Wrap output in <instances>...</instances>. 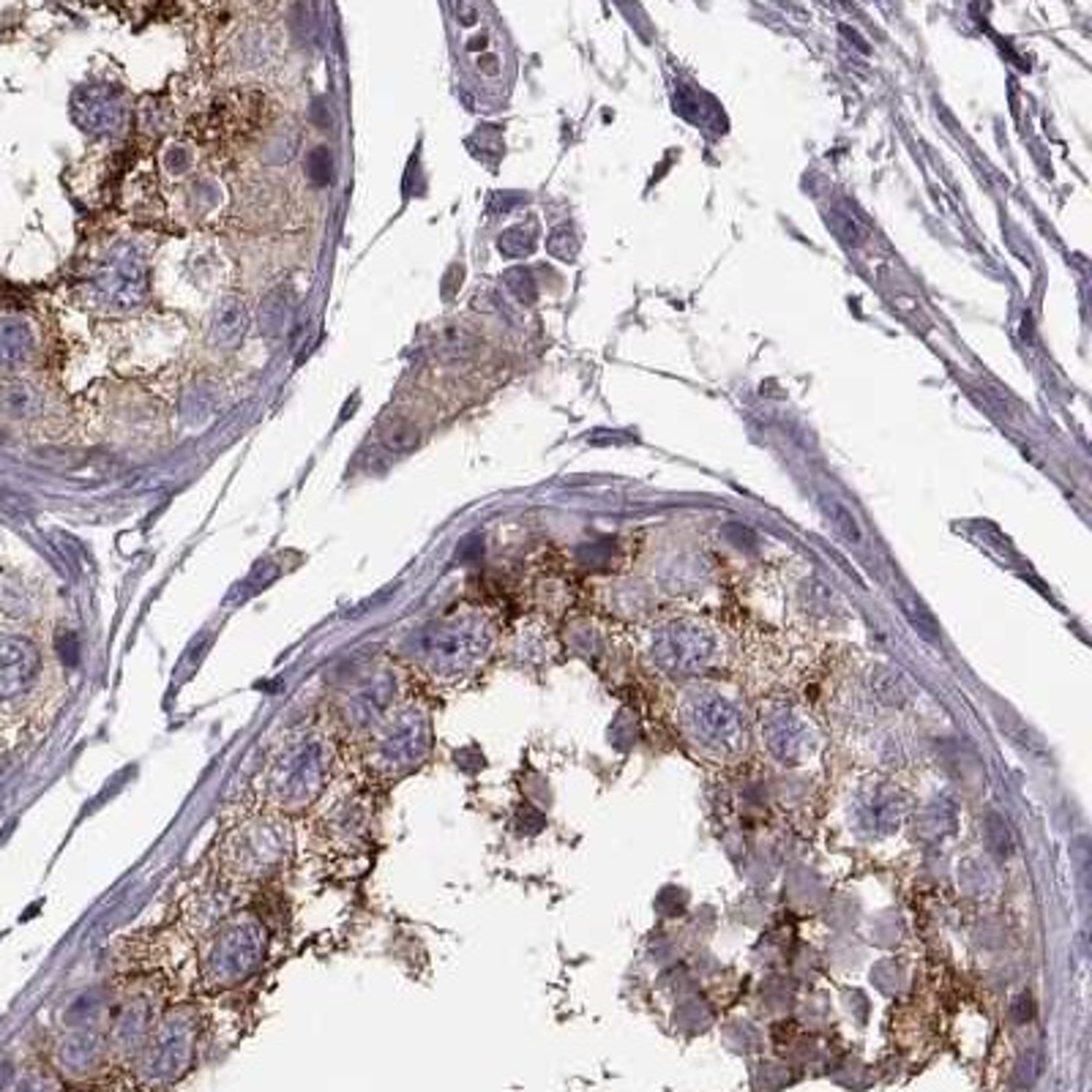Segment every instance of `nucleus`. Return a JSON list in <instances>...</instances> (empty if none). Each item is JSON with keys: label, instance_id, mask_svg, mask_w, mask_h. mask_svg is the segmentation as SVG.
<instances>
[{"label": "nucleus", "instance_id": "obj_1", "mask_svg": "<svg viewBox=\"0 0 1092 1092\" xmlns=\"http://www.w3.org/2000/svg\"><path fill=\"white\" fill-rule=\"evenodd\" d=\"M336 735L317 721H301L279 735L254 781L257 806L276 814H301L322 800L333 779Z\"/></svg>", "mask_w": 1092, "mask_h": 1092}, {"label": "nucleus", "instance_id": "obj_2", "mask_svg": "<svg viewBox=\"0 0 1092 1092\" xmlns=\"http://www.w3.org/2000/svg\"><path fill=\"white\" fill-rule=\"evenodd\" d=\"M293 828L285 814L257 806L240 814L216 847V874L230 890H251L271 882L290 858Z\"/></svg>", "mask_w": 1092, "mask_h": 1092}, {"label": "nucleus", "instance_id": "obj_3", "mask_svg": "<svg viewBox=\"0 0 1092 1092\" xmlns=\"http://www.w3.org/2000/svg\"><path fill=\"white\" fill-rule=\"evenodd\" d=\"M361 768L369 779L390 784L421 768L432 754V715L410 694H401L355 740Z\"/></svg>", "mask_w": 1092, "mask_h": 1092}, {"label": "nucleus", "instance_id": "obj_4", "mask_svg": "<svg viewBox=\"0 0 1092 1092\" xmlns=\"http://www.w3.org/2000/svg\"><path fill=\"white\" fill-rule=\"evenodd\" d=\"M268 926L251 910H235L208 929L200 942L197 967L205 992H230L251 981L268 956Z\"/></svg>", "mask_w": 1092, "mask_h": 1092}, {"label": "nucleus", "instance_id": "obj_5", "mask_svg": "<svg viewBox=\"0 0 1092 1092\" xmlns=\"http://www.w3.org/2000/svg\"><path fill=\"white\" fill-rule=\"evenodd\" d=\"M494 631L483 615H448L415 636V664L435 683H454L470 675L492 650Z\"/></svg>", "mask_w": 1092, "mask_h": 1092}, {"label": "nucleus", "instance_id": "obj_6", "mask_svg": "<svg viewBox=\"0 0 1092 1092\" xmlns=\"http://www.w3.org/2000/svg\"><path fill=\"white\" fill-rule=\"evenodd\" d=\"M200 1046V1016L192 1005L161 1011L148 1032L137 1060L132 1063L137 1082L145 1090H167L178 1085L194 1065Z\"/></svg>", "mask_w": 1092, "mask_h": 1092}, {"label": "nucleus", "instance_id": "obj_7", "mask_svg": "<svg viewBox=\"0 0 1092 1092\" xmlns=\"http://www.w3.org/2000/svg\"><path fill=\"white\" fill-rule=\"evenodd\" d=\"M44 683V661L28 636H0V726L19 721Z\"/></svg>", "mask_w": 1092, "mask_h": 1092}, {"label": "nucleus", "instance_id": "obj_8", "mask_svg": "<svg viewBox=\"0 0 1092 1092\" xmlns=\"http://www.w3.org/2000/svg\"><path fill=\"white\" fill-rule=\"evenodd\" d=\"M404 691L389 669H375L342 686L333 704V735H347L353 743L396 703Z\"/></svg>", "mask_w": 1092, "mask_h": 1092}, {"label": "nucleus", "instance_id": "obj_9", "mask_svg": "<svg viewBox=\"0 0 1092 1092\" xmlns=\"http://www.w3.org/2000/svg\"><path fill=\"white\" fill-rule=\"evenodd\" d=\"M96 298L110 309H134L148 293L145 257L134 243L115 246L93 276Z\"/></svg>", "mask_w": 1092, "mask_h": 1092}, {"label": "nucleus", "instance_id": "obj_10", "mask_svg": "<svg viewBox=\"0 0 1092 1092\" xmlns=\"http://www.w3.org/2000/svg\"><path fill=\"white\" fill-rule=\"evenodd\" d=\"M691 735L713 751H738L746 743V724L738 707L718 694H694L686 703Z\"/></svg>", "mask_w": 1092, "mask_h": 1092}, {"label": "nucleus", "instance_id": "obj_11", "mask_svg": "<svg viewBox=\"0 0 1092 1092\" xmlns=\"http://www.w3.org/2000/svg\"><path fill=\"white\" fill-rule=\"evenodd\" d=\"M158 1003L145 992L132 994L123 1000V1005L112 1014V1021L107 1027V1046H110V1060L115 1063H134L148 1032L154 1029L158 1018Z\"/></svg>", "mask_w": 1092, "mask_h": 1092}, {"label": "nucleus", "instance_id": "obj_12", "mask_svg": "<svg viewBox=\"0 0 1092 1092\" xmlns=\"http://www.w3.org/2000/svg\"><path fill=\"white\" fill-rule=\"evenodd\" d=\"M715 639L697 623L664 625L653 639V656L661 667L675 672H697L713 664Z\"/></svg>", "mask_w": 1092, "mask_h": 1092}, {"label": "nucleus", "instance_id": "obj_13", "mask_svg": "<svg viewBox=\"0 0 1092 1092\" xmlns=\"http://www.w3.org/2000/svg\"><path fill=\"white\" fill-rule=\"evenodd\" d=\"M107 1060H110L107 1029H101L96 1021L72 1024V1029L55 1046V1065L66 1079L75 1082L93 1079Z\"/></svg>", "mask_w": 1092, "mask_h": 1092}, {"label": "nucleus", "instance_id": "obj_14", "mask_svg": "<svg viewBox=\"0 0 1092 1092\" xmlns=\"http://www.w3.org/2000/svg\"><path fill=\"white\" fill-rule=\"evenodd\" d=\"M75 121L90 134H112L126 121L123 96L107 85L82 87L75 96Z\"/></svg>", "mask_w": 1092, "mask_h": 1092}, {"label": "nucleus", "instance_id": "obj_15", "mask_svg": "<svg viewBox=\"0 0 1092 1092\" xmlns=\"http://www.w3.org/2000/svg\"><path fill=\"white\" fill-rule=\"evenodd\" d=\"M366 833V806L355 792H344L331 797L328 808L319 817V836H325L336 850H347L361 844Z\"/></svg>", "mask_w": 1092, "mask_h": 1092}, {"label": "nucleus", "instance_id": "obj_16", "mask_svg": "<svg viewBox=\"0 0 1092 1092\" xmlns=\"http://www.w3.org/2000/svg\"><path fill=\"white\" fill-rule=\"evenodd\" d=\"M901 814H904V803L890 786L871 789L858 803V825L874 836L893 833L901 822Z\"/></svg>", "mask_w": 1092, "mask_h": 1092}, {"label": "nucleus", "instance_id": "obj_17", "mask_svg": "<svg viewBox=\"0 0 1092 1092\" xmlns=\"http://www.w3.org/2000/svg\"><path fill=\"white\" fill-rule=\"evenodd\" d=\"M762 732H765V738H768V743H771V751H773L776 757H781V760H795V757H800V754L806 751L808 732H806V726H803L789 710L773 713V715L765 721Z\"/></svg>", "mask_w": 1092, "mask_h": 1092}, {"label": "nucleus", "instance_id": "obj_18", "mask_svg": "<svg viewBox=\"0 0 1092 1092\" xmlns=\"http://www.w3.org/2000/svg\"><path fill=\"white\" fill-rule=\"evenodd\" d=\"M246 325H249V314H246V307H243V301L240 298H235V296H227V298H222L216 307H214V314H211V339L219 344V347H238L240 344V339L246 336Z\"/></svg>", "mask_w": 1092, "mask_h": 1092}, {"label": "nucleus", "instance_id": "obj_19", "mask_svg": "<svg viewBox=\"0 0 1092 1092\" xmlns=\"http://www.w3.org/2000/svg\"><path fill=\"white\" fill-rule=\"evenodd\" d=\"M33 353V333L25 322L3 317L0 319V369H14L25 364Z\"/></svg>", "mask_w": 1092, "mask_h": 1092}, {"label": "nucleus", "instance_id": "obj_20", "mask_svg": "<svg viewBox=\"0 0 1092 1092\" xmlns=\"http://www.w3.org/2000/svg\"><path fill=\"white\" fill-rule=\"evenodd\" d=\"M0 404L14 418H33L41 412V393L28 383H8L0 393Z\"/></svg>", "mask_w": 1092, "mask_h": 1092}, {"label": "nucleus", "instance_id": "obj_21", "mask_svg": "<svg viewBox=\"0 0 1092 1092\" xmlns=\"http://www.w3.org/2000/svg\"><path fill=\"white\" fill-rule=\"evenodd\" d=\"M822 511L828 514L831 525L842 533L844 541L863 546L865 539H863V530H860L858 519H855V514H853L844 503H839V500H833V497H822Z\"/></svg>", "mask_w": 1092, "mask_h": 1092}, {"label": "nucleus", "instance_id": "obj_22", "mask_svg": "<svg viewBox=\"0 0 1092 1092\" xmlns=\"http://www.w3.org/2000/svg\"><path fill=\"white\" fill-rule=\"evenodd\" d=\"M901 610H904V615L910 618V623L918 628V633H924L929 642H936V636H939V628H936L935 618H932V612L915 598V596H901Z\"/></svg>", "mask_w": 1092, "mask_h": 1092}, {"label": "nucleus", "instance_id": "obj_23", "mask_svg": "<svg viewBox=\"0 0 1092 1092\" xmlns=\"http://www.w3.org/2000/svg\"><path fill=\"white\" fill-rule=\"evenodd\" d=\"M287 314H290V307L285 304V298L282 296H268L265 298V304H262V328H265V333H282V328L287 325Z\"/></svg>", "mask_w": 1092, "mask_h": 1092}, {"label": "nucleus", "instance_id": "obj_24", "mask_svg": "<svg viewBox=\"0 0 1092 1092\" xmlns=\"http://www.w3.org/2000/svg\"><path fill=\"white\" fill-rule=\"evenodd\" d=\"M383 443L389 446L390 451H396V454H404V451H412V448L418 446V432H415L410 424L399 421V424H390L389 429H386V435H383Z\"/></svg>", "mask_w": 1092, "mask_h": 1092}, {"label": "nucleus", "instance_id": "obj_25", "mask_svg": "<svg viewBox=\"0 0 1092 1092\" xmlns=\"http://www.w3.org/2000/svg\"><path fill=\"white\" fill-rule=\"evenodd\" d=\"M307 175L319 186L331 183V178H333V157H331L328 148H314L312 154L307 157Z\"/></svg>", "mask_w": 1092, "mask_h": 1092}, {"label": "nucleus", "instance_id": "obj_26", "mask_svg": "<svg viewBox=\"0 0 1092 1092\" xmlns=\"http://www.w3.org/2000/svg\"><path fill=\"white\" fill-rule=\"evenodd\" d=\"M1038 1074H1040V1060H1038V1054H1035V1051H1027V1054L1018 1060V1068H1016V1074H1014L1016 1090L1018 1092L1029 1090V1087L1035 1085Z\"/></svg>", "mask_w": 1092, "mask_h": 1092}, {"label": "nucleus", "instance_id": "obj_27", "mask_svg": "<svg viewBox=\"0 0 1092 1092\" xmlns=\"http://www.w3.org/2000/svg\"><path fill=\"white\" fill-rule=\"evenodd\" d=\"M164 164H167V169H169V172H175V175H178V172H183V169L189 167V154H186L183 148H178V145H175V148H169V151L164 154Z\"/></svg>", "mask_w": 1092, "mask_h": 1092}, {"label": "nucleus", "instance_id": "obj_28", "mask_svg": "<svg viewBox=\"0 0 1092 1092\" xmlns=\"http://www.w3.org/2000/svg\"><path fill=\"white\" fill-rule=\"evenodd\" d=\"M478 69H481L483 75H497V72H500V64H497V58L486 55V58L478 61Z\"/></svg>", "mask_w": 1092, "mask_h": 1092}, {"label": "nucleus", "instance_id": "obj_29", "mask_svg": "<svg viewBox=\"0 0 1092 1092\" xmlns=\"http://www.w3.org/2000/svg\"><path fill=\"white\" fill-rule=\"evenodd\" d=\"M468 47L470 50H483V47H486V39H483V36H478V39H470Z\"/></svg>", "mask_w": 1092, "mask_h": 1092}, {"label": "nucleus", "instance_id": "obj_30", "mask_svg": "<svg viewBox=\"0 0 1092 1092\" xmlns=\"http://www.w3.org/2000/svg\"><path fill=\"white\" fill-rule=\"evenodd\" d=\"M6 1082H8V1068H6V1065H0V1092H3V1087H6Z\"/></svg>", "mask_w": 1092, "mask_h": 1092}, {"label": "nucleus", "instance_id": "obj_31", "mask_svg": "<svg viewBox=\"0 0 1092 1092\" xmlns=\"http://www.w3.org/2000/svg\"><path fill=\"white\" fill-rule=\"evenodd\" d=\"M0 440H3V429H0Z\"/></svg>", "mask_w": 1092, "mask_h": 1092}]
</instances>
